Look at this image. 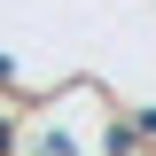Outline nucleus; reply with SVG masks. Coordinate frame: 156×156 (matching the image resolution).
<instances>
[{"instance_id":"obj_1","label":"nucleus","mask_w":156,"mask_h":156,"mask_svg":"<svg viewBox=\"0 0 156 156\" xmlns=\"http://www.w3.org/2000/svg\"><path fill=\"white\" fill-rule=\"evenodd\" d=\"M0 78H8V62H0Z\"/></svg>"}]
</instances>
